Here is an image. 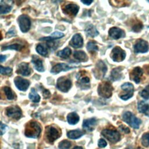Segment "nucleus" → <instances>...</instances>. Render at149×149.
<instances>
[{
  "mask_svg": "<svg viewBox=\"0 0 149 149\" xmlns=\"http://www.w3.org/2000/svg\"><path fill=\"white\" fill-rule=\"evenodd\" d=\"M40 125L36 121H30L26 126L24 134L30 138H37L41 133Z\"/></svg>",
  "mask_w": 149,
  "mask_h": 149,
  "instance_id": "1",
  "label": "nucleus"
},
{
  "mask_svg": "<svg viewBox=\"0 0 149 149\" xmlns=\"http://www.w3.org/2000/svg\"><path fill=\"white\" fill-rule=\"evenodd\" d=\"M113 90V87L109 82L103 81L98 86V93L101 97L108 98L112 95Z\"/></svg>",
  "mask_w": 149,
  "mask_h": 149,
  "instance_id": "2",
  "label": "nucleus"
},
{
  "mask_svg": "<svg viewBox=\"0 0 149 149\" xmlns=\"http://www.w3.org/2000/svg\"><path fill=\"white\" fill-rule=\"evenodd\" d=\"M123 120L134 129H138L141 122L131 112L126 111L123 113Z\"/></svg>",
  "mask_w": 149,
  "mask_h": 149,
  "instance_id": "3",
  "label": "nucleus"
},
{
  "mask_svg": "<svg viewBox=\"0 0 149 149\" xmlns=\"http://www.w3.org/2000/svg\"><path fill=\"white\" fill-rule=\"evenodd\" d=\"M102 135L112 143H116L120 139V134L117 130L104 129L101 132Z\"/></svg>",
  "mask_w": 149,
  "mask_h": 149,
  "instance_id": "4",
  "label": "nucleus"
},
{
  "mask_svg": "<svg viewBox=\"0 0 149 149\" xmlns=\"http://www.w3.org/2000/svg\"><path fill=\"white\" fill-rule=\"evenodd\" d=\"M72 87L71 80L66 77H61L57 80L56 87L62 92H68Z\"/></svg>",
  "mask_w": 149,
  "mask_h": 149,
  "instance_id": "5",
  "label": "nucleus"
},
{
  "mask_svg": "<svg viewBox=\"0 0 149 149\" xmlns=\"http://www.w3.org/2000/svg\"><path fill=\"white\" fill-rule=\"evenodd\" d=\"M18 22L20 30L23 33L27 32L31 26V21L30 18L25 15H22L18 17Z\"/></svg>",
  "mask_w": 149,
  "mask_h": 149,
  "instance_id": "6",
  "label": "nucleus"
},
{
  "mask_svg": "<svg viewBox=\"0 0 149 149\" xmlns=\"http://www.w3.org/2000/svg\"><path fill=\"white\" fill-rule=\"evenodd\" d=\"M107 70V68L104 62L102 61H99L94 69V74L97 79H102L104 77L106 72Z\"/></svg>",
  "mask_w": 149,
  "mask_h": 149,
  "instance_id": "7",
  "label": "nucleus"
},
{
  "mask_svg": "<svg viewBox=\"0 0 149 149\" xmlns=\"http://www.w3.org/2000/svg\"><path fill=\"white\" fill-rule=\"evenodd\" d=\"M6 114L12 119L18 120L22 116V111L18 106H11L6 109Z\"/></svg>",
  "mask_w": 149,
  "mask_h": 149,
  "instance_id": "8",
  "label": "nucleus"
},
{
  "mask_svg": "<svg viewBox=\"0 0 149 149\" xmlns=\"http://www.w3.org/2000/svg\"><path fill=\"white\" fill-rule=\"evenodd\" d=\"M121 88L125 93V94L120 95V98H122V100H127L133 96L134 87L132 84L130 83H125L121 86Z\"/></svg>",
  "mask_w": 149,
  "mask_h": 149,
  "instance_id": "9",
  "label": "nucleus"
},
{
  "mask_svg": "<svg viewBox=\"0 0 149 149\" xmlns=\"http://www.w3.org/2000/svg\"><path fill=\"white\" fill-rule=\"evenodd\" d=\"M126 57L125 52L119 47L117 46L113 48L111 52V58L115 62H120Z\"/></svg>",
  "mask_w": 149,
  "mask_h": 149,
  "instance_id": "10",
  "label": "nucleus"
},
{
  "mask_svg": "<svg viewBox=\"0 0 149 149\" xmlns=\"http://www.w3.org/2000/svg\"><path fill=\"white\" fill-rule=\"evenodd\" d=\"M148 42L142 39L138 40L134 45V51L136 53H145L148 51Z\"/></svg>",
  "mask_w": 149,
  "mask_h": 149,
  "instance_id": "11",
  "label": "nucleus"
},
{
  "mask_svg": "<svg viewBox=\"0 0 149 149\" xmlns=\"http://www.w3.org/2000/svg\"><path fill=\"white\" fill-rule=\"evenodd\" d=\"M46 136L49 142H53L59 137V133L56 128L49 126L46 128Z\"/></svg>",
  "mask_w": 149,
  "mask_h": 149,
  "instance_id": "12",
  "label": "nucleus"
},
{
  "mask_svg": "<svg viewBox=\"0 0 149 149\" xmlns=\"http://www.w3.org/2000/svg\"><path fill=\"white\" fill-rule=\"evenodd\" d=\"M79 7L74 3H68L62 8V11L65 14L74 16L79 12Z\"/></svg>",
  "mask_w": 149,
  "mask_h": 149,
  "instance_id": "13",
  "label": "nucleus"
},
{
  "mask_svg": "<svg viewBox=\"0 0 149 149\" xmlns=\"http://www.w3.org/2000/svg\"><path fill=\"white\" fill-rule=\"evenodd\" d=\"M14 82H15L16 87L19 90L23 91H26L28 88V87L30 85V82L29 80L23 79L19 76L16 77L15 78Z\"/></svg>",
  "mask_w": 149,
  "mask_h": 149,
  "instance_id": "14",
  "label": "nucleus"
},
{
  "mask_svg": "<svg viewBox=\"0 0 149 149\" xmlns=\"http://www.w3.org/2000/svg\"><path fill=\"white\" fill-rule=\"evenodd\" d=\"M74 67L69 66L68 65L64 63H59L55 65L51 69V72L53 74H57L62 71H67L72 69H73Z\"/></svg>",
  "mask_w": 149,
  "mask_h": 149,
  "instance_id": "15",
  "label": "nucleus"
},
{
  "mask_svg": "<svg viewBox=\"0 0 149 149\" xmlns=\"http://www.w3.org/2000/svg\"><path fill=\"white\" fill-rule=\"evenodd\" d=\"M16 72L22 76H27L31 73V69L27 63L22 62L17 65Z\"/></svg>",
  "mask_w": 149,
  "mask_h": 149,
  "instance_id": "16",
  "label": "nucleus"
},
{
  "mask_svg": "<svg viewBox=\"0 0 149 149\" xmlns=\"http://www.w3.org/2000/svg\"><path fill=\"white\" fill-rule=\"evenodd\" d=\"M143 70L139 67H136L130 73V78L135 83H139L143 75Z\"/></svg>",
  "mask_w": 149,
  "mask_h": 149,
  "instance_id": "17",
  "label": "nucleus"
},
{
  "mask_svg": "<svg viewBox=\"0 0 149 149\" xmlns=\"http://www.w3.org/2000/svg\"><path fill=\"white\" fill-rule=\"evenodd\" d=\"M108 33H109V36L111 37L115 40H118L120 38H122L125 35V32L123 30L116 27L111 28L109 30Z\"/></svg>",
  "mask_w": 149,
  "mask_h": 149,
  "instance_id": "18",
  "label": "nucleus"
},
{
  "mask_svg": "<svg viewBox=\"0 0 149 149\" xmlns=\"http://www.w3.org/2000/svg\"><path fill=\"white\" fill-rule=\"evenodd\" d=\"M70 45L73 47V48H80L83 45V39L82 36L80 34H75L71 39L70 42Z\"/></svg>",
  "mask_w": 149,
  "mask_h": 149,
  "instance_id": "19",
  "label": "nucleus"
},
{
  "mask_svg": "<svg viewBox=\"0 0 149 149\" xmlns=\"http://www.w3.org/2000/svg\"><path fill=\"white\" fill-rule=\"evenodd\" d=\"M97 124V120L94 118L85 119L83 123V127L86 130L91 132L94 130Z\"/></svg>",
  "mask_w": 149,
  "mask_h": 149,
  "instance_id": "20",
  "label": "nucleus"
},
{
  "mask_svg": "<svg viewBox=\"0 0 149 149\" xmlns=\"http://www.w3.org/2000/svg\"><path fill=\"white\" fill-rule=\"evenodd\" d=\"M77 84L82 89H87L90 87V79L88 76H77Z\"/></svg>",
  "mask_w": 149,
  "mask_h": 149,
  "instance_id": "21",
  "label": "nucleus"
},
{
  "mask_svg": "<svg viewBox=\"0 0 149 149\" xmlns=\"http://www.w3.org/2000/svg\"><path fill=\"white\" fill-rule=\"evenodd\" d=\"M31 62L34 64V66L35 69L38 72H44V68L42 64V61L41 59H40L37 56L33 55L32 56Z\"/></svg>",
  "mask_w": 149,
  "mask_h": 149,
  "instance_id": "22",
  "label": "nucleus"
},
{
  "mask_svg": "<svg viewBox=\"0 0 149 149\" xmlns=\"http://www.w3.org/2000/svg\"><path fill=\"white\" fill-rule=\"evenodd\" d=\"M138 111L149 117V105L144 101H140L137 104Z\"/></svg>",
  "mask_w": 149,
  "mask_h": 149,
  "instance_id": "23",
  "label": "nucleus"
},
{
  "mask_svg": "<svg viewBox=\"0 0 149 149\" xmlns=\"http://www.w3.org/2000/svg\"><path fill=\"white\" fill-rule=\"evenodd\" d=\"M11 1H2L0 2V15L9 13L12 9V5L9 4Z\"/></svg>",
  "mask_w": 149,
  "mask_h": 149,
  "instance_id": "24",
  "label": "nucleus"
},
{
  "mask_svg": "<svg viewBox=\"0 0 149 149\" xmlns=\"http://www.w3.org/2000/svg\"><path fill=\"white\" fill-rule=\"evenodd\" d=\"M84 132L79 129L70 130L67 133V136L70 139H77L80 138L83 134Z\"/></svg>",
  "mask_w": 149,
  "mask_h": 149,
  "instance_id": "25",
  "label": "nucleus"
},
{
  "mask_svg": "<svg viewBox=\"0 0 149 149\" xmlns=\"http://www.w3.org/2000/svg\"><path fill=\"white\" fill-rule=\"evenodd\" d=\"M122 69L121 67H118L116 68H114L111 71V80L113 81L119 80L122 77Z\"/></svg>",
  "mask_w": 149,
  "mask_h": 149,
  "instance_id": "26",
  "label": "nucleus"
},
{
  "mask_svg": "<svg viewBox=\"0 0 149 149\" xmlns=\"http://www.w3.org/2000/svg\"><path fill=\"white\" fill-rule=\"evenodd\" d=\"M85 32L87 36L94 37L98 34V31L96 28L92 24H89L87 26L85 29Z\"/></svg>",
  "mask_w": 149,
  "mask_h": 149,
  "instance_id": "27",
  "label": "nucleus"
},
{
  "mask_svg": "<svg viewBox=\"0 0 149 149\" xmlns=\"http://www.w3.org/2000/svg\"><path fill=\"white\" fill-rule=\"evenodd\" d=\"M79 116L76 112L69 113L67 115V120L70 125H75L79 120Z\"/></svg>",
  "mask_w": 149,
  "mask_h": 149,
  "instance_id": "28",
  "label": "nucleus"
},
{
  "mask_svg": "<svg viewBox=\"0 0 149 149\" xmlns=\"http://www.w3.org/2000/svg\"><path fill=\"white\" fill-rule=\"evenodd\" d=\"M73 56L74 58L80 62H85L87 60L86 54L83 51H76L74 52Z\"/></svg>",
  "mask_w": 149,
  "mask_h": 149,
  "instance_id": "29",
  "label": "nucleus"
},
{
  "mask_svg": "<svg viewBox=\"0 0 149 149\" xmlns=\"http://www.w3.org/2000/svg\"><path fill=\"white\" fill-rule=\"evenodd\" d=\"M64 36L63 33L59 31H55L49 37H43L40 38V40H45V41H52L56 39L61 38Z\"/></svg>",
  "mask_w": 149,
  "mask_h": 149,
  "instance_id": "30",
  "label": "nucleus"
},
{
  "mask_svg": "<svg viewBox=\"0 0 149 149\" xmlns=\"http://www.w3.org/2000/svg\"><path fill=\"white\" fill-rule=\"evenodd\" d=\"M71 53H72L71 49L68 47H66L63 49L58 51L56 53V55L61 58L66 59L70 55Z\"/></svg>",
  "mask_w": 149,
  "mask_h": 149,
  "instance_id": "31",
  "label": "nucleus"
},
{
  "mask_svg": "<svg viewBox=\"0 0 149 149\" xmlns=\"http://www.w3.org/2000/svg\"><path fill=\"white\" fill-rule=\"evenodd\" d=\"M29 97L30 100L32 101L33 102H36V103L38 102L40 100V95L38 94L36 90L33 88H31V92L30 93Z\"/></svg>",
  "mask_w": 149,
  "mask_h": 149,
  "instance_id": "32",
  "label": "nucleus"
},
{
  "mask_svg": "<svg viewBox=\"0 0 149 149\" xmlns=\"http://www.w3.org/2000/svg\"><path fill=\"white\" fill-rule=\"evenodd\" d=\"M23 47V46L20 44L15 43L11 45H8L6 46H3L2 47V50H5V49H15L16 51H20L22 49V48Z\"/></svg>",
  "mask_w": 149,
  "mask_h": 149,
  "instance_id": "33",
  "label": "nucleus"
},
{
  "mask_svg": "<svg viewBox=\"0 0 149 149\" xmlns=\"http://www.w3.org/2000/svg\"><path fill=\"white\" fill-rule=\"evenodd\" d=\"M3 90L6 95V97L7 98V99L11 100H13L15 98V93L13 92V91L10 89V88H9V87H4L3 88Z\"/></svg>",
  "mask_w": 149,
  "mask_h": 149,
  "instance_id": "34",
  "label": "nucleus"
},
{
  "mask_svg": "<svg viewBox=\"0 0 149 149\" xmlns=\"http://www.w3.org/2000/svg\"><path fill=\"white\" fill-rule=\"evenodd\" d=\"M87 49L90 52H95L98 50V46L95 41H89L87 44Z\"/></svg>",
  "mask_w": 149,
  "mask_h": 149,
  "instance_id": "35",
  "label": "nucleus"
},
{
  "mask_svg": "<svg viewBox=\"0 0 149 149\" xmlns=\"http://www.w3.org/2000/svg\"><path fill=\"white\" fill-rule=\"evenodd\" d=\"M36 51L41 55L45 56L48 54V50L42 44H38L36 47Z\"/></svg>",
  "mask_w": 149,
  "mask_h": 149,
  "instance_id": "36",
  "label": "nucleus"
},
{
  "mask_svg": "<svg viewBox=\"0 0 149 149\" xmlns=\"http://www.w3.org/2000/svg\"><path fill=\"white\" fill-rule=\"evenodd\" d=\"M109 3L111 5L116 7H120V6H125L126 5H129V2L125 1H109Z\"/></svg>",
  "mask_w": 149,
  "mask_h": 149,
  "instance_id": "37",
  "label": "nucleus"
},
{
  "mask_svg": "<svg viewBox=\"0 0 149 149\" xmlns=\"http://www.w3.org/2000/svg\"><path fill=\"white\" fill-rule=\"evenodd\" d=\"M71 146V143L66 140L61 141L58 145L59 149H69Z\"/></svg>",
  "mask_w": 149,
  "mask_h": 149,
  "instance_id": "38",
  "label": "nucleus"
},
{
  "mask_svg": "<svg viewBox=\"0 0 149 149\" xmlns=\"http://www.w3.org/2000/svg\"><path fill=\"white\" fill-rule=\"evenodd\" d=\"M133 23L134 24H133L132 28L133 31H134V32H139L142 29L143 24L141 22H140L139 20H136Z\"/></svg>",
  "mask_w": 149,
  "mask_h": 149,
  "instance_id": "39",
  "label": "nucleus"
},
{
  "mask_svg": "<svg viewBox=\"0 0 149 149\" xmlns=\"http://www.w3.org/2000/svg\"><path fill=\"white\" fill-rule=\"evenodd\" d=\"M141 144L144 147L149 146V132L144 133L141 137Z\"/></svg>",
  "mask_w": 149,
  "mask_h": 149,
  "instance_id": "40",
  "label": "nucleus"
},
{
  "mask_svg": "<svg viewBox=\"0 0 149 149\" xmlns=\"http://www.w3.org/2000/svg\"><path fill=\"white\" fill-rule=\"evenodd\" d=\"M12 72V69L9 67H3L0 65V73L4 75H9Z\"/></svg>",
  "mask_w": 149,
  "mask_h": 149,
  "instance_id": "41",
  "label": "nucleus"
},
{
  "mask_svg": "<svg viewBox=\"0 0 149 149\" xmlns=\"http://www.w3.org/2000/svg\"><path fill=\"white\" fill-rule=\"evenodd\" d=\"M140 95L145 100L149 98V84L147 85L140 93Z\"/></svg>",
  "mask_w": 149,
  "mask_h": 149,
  "instance_id": "42",
  "label": "nucleus"
},
{
  "mask_svg": "<svg viewBox=\"0 0 149 149\" xmlns=\"http://www.w3.org/2000/svg\"><path fill=\"white\" fill-rule=\"evenodd\" d=\"M107 142L106 141L103 139H100L99 140H98V146L100 148H104L105 147L107 146Z\"/></svg>",
  "mask_w": 149,
  "mask_h": 149,
  "instance_id": "43",
  "label": "nucleus"
},
{
  "mask_svg": "<svg viewBox=\"0 0 149 149\" xmlns=\"http://www.w3.org/2000/svg\"><path fill=\"white\" fill-rule=\"evenodd\" d=\"M6 125L2 123L1 122H0V136L3 134L6 131Z\"/></svg>",
  "mask_w": 149,
  "mask_h": 149,
  "instance_id": "44",
  "label": "nucleus"
},
{
  "mask_svg": "<svg viewBox=\"0 0 149 149\" xmlns=\"http://www.w3.org/2000/svg\"><path fill=\"white\" fill-rule=\"evenodd\" d=\"M42 94H43V96L45 98H48L51 95L50 92L48 90L44 88H42Z\"/></svg>",
  "mask_w": 149,
  "mask_h": 149,
  "instance_id": "45",
  "label": "nucleus"
},
{
  "mask_svg": "<svg viewBox=\"0 0 149 149\" xmlns=\"http://www.w3.org/2000/svg\"><path fill=\"white\" fill-rule=\"evenodd\" d=\"M119 129L123 132L126 133H129L130 132V130L127 127H126L125 125L119 126Z\"/></svg>",
  "mask_w": 149,
  "mask_h": 149,
  "instance_id": "46",
  "label": "nucleus"
},
{
  "mask_svg": "<svg viewBox=\"0 0 149 149\" xmlns=\"http://www.w3.org/2000/svg\"><path fill=\"white\" fill-rule=\"evenodd\" d=\"M81 2L82 3H83L84 4H85V5H89L93 2V1H88V0H87V1H81Z\"/></svg>",
  "mask_w": 149,
  "mask_h": 149,
  "instance_id": "47",
  "label": "nucleus"
},
{
  "mask_svg": "<svg viewBox=\"0 0 149 149\" xmlns=\"http://www.w3.org/2000/svg\"><path fill=\"white\" fill-rule=\"evenodd\" d=\"M6 59V56L5 55H0V62H4Z\"/></svg>",
  "mask_w": 149,
  "mask_h": 149,
  "instance_id": "48",
  "label": "nucleus"
},
{
  "mask_svg": "<svg viewBox=\"0 0 149 149\" xmlns=\"http://www.w3.org/2000/svg\"><path fill=\"white\" fill-rule=\"evenodd\" d=\"M73 149H83V148L80 146H76Z\"/></svg>",
  "mask_w": 149,
  "mask_h": 149,
  "instance_id": "49",
  "label": "nucleus"
},
{
  "mask_svg": "<svg viewBox=\"0 0 149 149\" xmlns=\"http://www.w3.org/2000/svg\"><path fill=\"white\" fill-rule=\"evenodd\" d=\"M145 68H146V71H147V73L149 74V66H146L145 67Z\"/></svg>",
  "mask_w": 149,
  "mask_h": 149,
  "instance_id": "50",
  "label": "nucleus"
},
{
  "mask_svg": "<svg viewBox=\"0 0 149 149\" xmlns=\"http://www.w3.org/2000/svg\"><path fill=\"white\" fill-rule=\"evenodd\" d=\"M126 149H130V148H126Z\"/></svg>",
  "mask_w": 149,
  "mask_h": 149,
  "instance_id": "51",
  "label": "nucleus"
},
{
  "mask_svg": "<svg viewBox=\"0 0 149 149\" xmlns=\"http://www.w3.org/2000/svg\"><path fill=\"white\" fill-rule=\"evenodd\" d=\"M148 2H149V1H148Z\"/></svg>",
  "mask_w": 149,
  "mask_h": 149,
  "instance_id": "52",
  "label": "nucleus"
}]
</instances>
